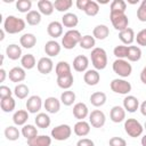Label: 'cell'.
<instances>
[{
	"label": "cell",
	"mask_w": 146,
	"mask_h": 146,
	"mask_svg": "<svg viewBox=\"0 0 146 146\" xmlns=\"http://www.w3.org/2000/svg\"><path fill=\"white\" fill-rule=\"evenodd\" d=\"M72 135V128L68 124H59L51 130V137L55 140L64 141L67 140Z\"/></svg>",
	"instance_id": "cell-7"
},
{
	"label": "cell",
	"mask_w": 146,
	"mask_h": 146,
	"mask_svg": "<svg viewBox=\"0 0 146 146\" xmlns=\"http://www.w3.org/2000/svg\"><path fill=\"white\" fill-rule=\"evenodd\" d=\"M140 81L144 84H146V66H144V68L140 72Z\"/></svg>",
	"instance_id": "cell-54"
},
{
	"label": "cell",
	"mask_w": 146,
	"mask_h": 146,
	"mask_svg": "<svg viewBox=\"0 0 146 146\" xmlns=\"http://www.w3.org/2000/svg\"><path fill=\"white\" fill-rule=\"evenodd\" d=\"M110 14H125L127 2L123 0H113L111 2Z\"/></svg>",
	"instance_id": "cell-32"
},
{
	"label": "cell",
	"mask_w": 146,
	"mask_h": 146,
	"mask_svg": "<svg viewBox=\"0 0 146 146\" xmlns=\"http://www.w3.org/2000/svg\"><path fill=\"white\" fill-rule=\"evenodd\" d=\"M72 5V0H56L54 2V8L59 13H65L68 9H71Z\"/></svg>",
	"instance_id": "cell-44"
},
{
	"label": "cell",
	"mask_w": 146,
	"mask_h": 146,
	"mask_svg": "<svg viewBox=\"0 0 146 146\" xmlns=\"http://www.w3.org/2000/svg\"><path fill=\"white\" fill-rule=\"evenodd\" d=\"M144 129L146 130V122H145V124H144Z\"/></svg>",
	"instance_id": "cell-60"
},
{
	"label": "cell",
	"mask_w": 146,
	"mask_h": 146,
	"mask_svg": "<svg viewBox=\"0 0 146 146\" xmlns=\"http://www.w3.org/2000/svg\"><path fill=\"white\" fill-rule=\"evenodd\" d=\"M88 66H89V59L87 56L84 55H79L73 59V68L76 72H86L88 71Z\"/></svg>",
	"instance_id": "cell-16"
},
{
	"label": "cell",
	"mask_w": 146,
	"mask_h": 146,
	"mask_svg": "<svg viewBox=\"0 0 146 146\" xmlns=\"http://www.w3.org/2000/svg\"><path fill=\"white\" fill-rule=\"evenodd\" d=\"M19 43L26 49H31L36 43V36L33 33H25L19 38Z\"/></svg>",
	"instance_id": "cell-30"
},
{
	"label": "cell",
	"mask_w": 146,
	"mask_h": 146,
	"mask_svg": "<svg viewBox=\"0 0 146 146\" xmlns=\"http://www.w3.org/2000/svg\"><path fill=\"white\" fill-rule=\"evenodd\" d=\"M22 135H23V137L26 138V140L32 139L38 136V129L33 124H25L22 128Z\"/></svg>",
	"instance_id": "cell-40"
},
{
	"label": "cell",
	"mask_w": 146,
	"mask_h": 146,
	"mask_svg": "<svg viewBox=\"0 0 146 146\" xmlns=\"http://www.w3.org/2000/svg\"><path fill=\"white\" fill-rule=\"evenodd\" d=\"M110 18L113 27L119 32L125 30L129 25V19L125 14H110Z\"/></svg>",
	"instance_id": "cell-8"
},
{
	"label": "cell",
	"mask_w": 146,
	"mask_h": 146,
	"mask_svg": "<svg viewBox=\"0 0 146 146\" xmlns=\"http://www.w3.org/2000/svg\"><path fill=\"white\" fill-rule=\"evenodd\" d=\"M95 44H96V39L89 34L87 35H83L79 46L82 48V49H86V50H89V49H94L95 48Z\"/></svg>",
	"instance_id": "cell-41"
},
{
	"label": "cell",
	"mask_w": 146,
	"mask_h": 146,
	"mask_svg": "<svg viewBox=\"0 0 146 146\" xmlns=\"http://www.w3.org/2000/svg\"><path fill=\"white\" fill-rule=\"evenodd\" d=\"M47 33L49 34V36L57 39L59 36L63 35V24L62 22L58 21H52L48 24L47 26Z\"/></svg>",
	"instance_id": "cell-13"
},
{
	"label": "cell",
	"mask_w": 146,
	"mask_h": 146,
	"mask_svg": "<svg viewBox=\"0 0 146 146\" xmlns=\"http://www.w3.org/2000/svg\"><path fill=\"white\" fill-rule=\"evenodd\" d=\"M76 146H95V143L89 138H81L78 140Z\"/></svg>",
	"instance_id": "cell-52"
},
{
	"label": "cell",
	"mask_w": 146,
	"mask_h": 146,
	"mask_svg": "<svg viewBox=\"0 0 146 146\" xmlns=\"http://www.w3.org/2000/svg\"><path fill=\"white\" fill-rule=\"evenodd\" d=\"M110 117H111L112 122L120 123L125 119V110L122 106H119V105L113 106L111 108V112H110Z\"/></svg>",
	"instance_id": "cell-19"
},
{
	"label": "cell",
	"mask_w": 146,
	"mask_h": 146,
	"mask_svg": "<svg viewBox=\"0 0 146 146\" xmlns=\"http://www.w3.org/2000/svg\"><path fill=\"white\" fill-rule=\"evenodd\" d=\"M90 103L91 105H94L95 107H100L103 106L106 100H107V97H106V94L103 92V91H96V92H92L90 95Z\"/></svg>",
	"instance_id": "cell-28"
},
{
	"label": "cell",
	"mask_w": 146,
	"mask_h": 146,
	"mask_svg": "<svg viewBox=\"0 0 146 146\" xmlns=\"http://www.w3.org/2000/svg\"><path fill=\"white\" fill-rule=\"evenodd\" d=\"M139 110H140V113H141L144 116H146V100H144V102L140 104Z\"/></svg>",
	"instance_id": "cell-55"
},
{
	"label": "cell",
	"mask_w": 146,
	"mask_h": 146,
	"mask_svg": "<svg viewBox=\"0 0 146 146\" xmlns=\"http://www.w3.org/2000/svg\"><path fill=\"white\" fill-rule=\"evenodd\" d=\"M123 108L125 110V112L135 113L139 108V100H138V98L132 96V95L125 96L124 99H123Z\"/></svg>",
	"instance_id": "cell-14"
},
{
	"label": "cell",
	"mask_w": 146,
	"mask_h": 146,
	"mask_svg": "<svg viewBox=\"0 0 146 146\" xmlns=\"http://www.w3.org/2000/svg\"><path fill=\"white\" fill-rule=\"evenodd\" d=\"M75 98H76L75 92L68 89V90H65V91L62 92V95H60V103L64 104L65 106H71V105L74 104Z\"/></svg>",
	"instance_id": "cell-37"
},
{
	"label": "cell",
	"mask_w": 146,
	"mask_h": 146,
	"mask_svg": "<svg viewBox=\"0 0 146 146\" xmlns=\"http://www.w3.org/2000/svg\"><path fill=\"white\" fill-rule=\"evenodd\" d=\"M83 11L88 16H91V17L92 16H96L99 13V5H98V2L92 1V0H89L88 1V5H87V7H86V9Z\"/></svg>",
	"instance_id": "cell-45"
},
{
	"label": "cell",
	"mask_w": 146,
	"mask_h": 146,
	"mask_svg": "<svg viewBox=\"0 0 146 146\" xmlns=\"http://www.w3.org/2000/svg\"><path fill=\"white\" fill-rule=\"evenodd\" d=\"M25 22H26L29 25H31V26L39 25L40 22H41V14H40L38 10H31L30 13L26 14Z\"/></svg>",
	"instance_id": "cell-38"
},
{
	"label": "cell",
	"mask_w": 146,
	"mask_h": 146,
	"mask_svg": "<svg viewBox=\"0 0 146 146\" xmlns=\"http://www.w3.org/2000/svg\"><path fill=\"white\" fill-rule=\"evenodd\" d=\"M73 82H74V78H73V74H70V75H66V76H60V78H57V86L64 90H68L72 86H73Z\"/></svg>",
	"instance_id": "cell-39"
},
{
	"label": "cell",
	"mask_w": 146,
	"mask_h": 146,
	"mask_svg": "<svg viewBox=\"0 0 146 146\" xmlns=\"http://www.w3.org/2000/svg\"><path fill=\"white\" fill-rule=\"evenodd\" d=\"M0 107L5 113H10L15 110L16 107V102L15 99L11 97H6V98H1L0 99Z\"/></svg>",
	"instance_id": "cell-33"
},
{
	"label": "cell",
	"mask_w": 146,
	"mask_h": 146,
	"mask_svg": "<svg viewBox=\"0 0 146 146\" xmlns=\"http://www.w3.org/2000/svg\"><path fill=\"white\" fill-rule=\"evenodd\" d=\"M73 115L75 119H78L79 121H82L84 120L88 115H89V110H88V106L80 102V103H76L74 106H73Z\"/></svg>",
	"instance_id": "cell-17"
},
{
	"label": "cell",
	"mask_w": 146,
	"mask_h": 146,
	"mask_svg": "<svg viewBox=\"0 0 146 146\" xmlns=\"http://www.w3.org/2000/svg\"><path fill=\"white\" fill-rule=\"evenodd\" d=\"M113 54L116 57V59H124L127 58V54H128V46H116L113 49Z\"/></svg>",
	"instance_id": "cell-47"
},
{
	"label": "cell",
	"mask_w": 146,
	"mask_h": 146,
	"mask_svg": "<svg viewBox=\"0 0 146 146\" xmlns=\"http://www.w3.org/2000/svg\"><path fill=\"white\" fill-rule=\"evenodd\" d=\"M26 26V22L23 18L16 17L14 15H9L3 21V30L9 34H16L22 32Z\"/></svg>",
	"instance_id": "cell-1"
},
{
	"label": "cell",
	"mask_w": 146,
	"mask_h": 146,
	"mask_svg": "<svg viewBox=\"0 0 146 146\" xmlns=\"http://www.w3.org/2000/svg\"><path fill=\"white\" fill-rule=\"evenodd\" d=\"M81 39H82V35L78 30H74V29L73 30H68L66 33H64V35L62 38V46L65 49L71 50L76 44L80 43Z\"/></svg>",
	"instance_id": "cell-3"
},
{
	"label": "cell",
	"mask_w": 146,
	"mask_h": 146,
	"mask_svg": "<svg viewBox=\"0 0 146 146\" xmlns=\"http://www.w3.org/2000/svg\"><path fill=\"white\" fill-rule=\"evenodd\" d=\"M13 92H14V91H11L9 87H7V86H1V87H0V99H1V98H6V97H11Z\"/></svg>",
	"instance_id": "cell-51"
},
{
	"label": "cell",
	"mask_w": 146,
	"mask_h": 146,
	"mask_svg": "<svg viewBox=\"0 0 146 146\" xmlns=\"http://www.w3.org/2000/svg\"><path fill=\"white\" fill-rule=\"evenodd\" d=\"M140 143H141V146H146V135H144V136L141 137Z\"/></svg>",
	"instance_id": "cell-57"
},
{
	"label": "cell",
	"mask_w": 146,
	"mask_h": 146,
	"mask_svg": "<svg viewBox=\"0 0 146 146\" xmlns=\"http://www.w3.org/2000/svg\"><path fill=\"white\" fill-rule=\"evenodd\" d=\"M88 1L89 0H76V7H78V9H80V10L83 11L86 9L87 5H88Z\"/></svg>",
	"instance_id": "cell-53"
},
{
	"label": "cell",
	"mask_w": 146,
	"mask_h": 146,
	"mask_svg": "<svg viewBox=\"0 0 146 146\" xmlns=\"http://www.w3.org/2000/svg\"><path fill=\"white\" fill-rule=\"evenodd\" d=\"M55 73L57 75V78H60V76H66V75H70L72 74L71 72V66L65 60H60L56 64L55 66Z\"/></svg>",
	"instance_id": "cell-27"
},
{
	"label": "cell",
	"mask_w": 146,
	"mask_h": 146,
	"mask_svg": "<svg viewBox=\"0 0 146 146\" xmlns=\"http://www.w3.org/2000/svg\"><path fill=\"white\" fill-rule=\"evenodd\" d=\"M19 136H21V132L15 125H8L5 129V137L10 141L17 140L19 138Z\"/></svg>",
	"instance_id": "cell-43"
},
{
	"label": "cell",
	"mask_w": 146,
	"mask_h": 146,
	"mask_svg": "<svg viewBox=\"0 0 146 146\" xmlns=\"http://www.w3.org/2000/svg\"><path fill=\"white\" fill-rule=\"evenodd\" d=\"M108 35H110V29H108L105 24H99V25H97V26L94 27L92 36H94L95 39L105 40Z\"/></svg>",
	"instance_id": "cell-29"
},
{
	"label": "cell",
	"mask_w": 146,
	"mask_h": 146,
	"mask_svg": "<svg viewBox=\"0 0 146 146\" xmlns=\"http://www.w3.org/2000/svg\"><path fill=\"white\" fill-rule=\"evenodd\" d=\"M128 2H129V3H131V5H135V3H138L139 1H138V0H135V1H131V0H128Z\"/></svg>",
	"instance_id": "cell-59"
},
{
	"label": "cell",
	"mask_w": 146,
	"mask_h": 146,
	"mask_svg": "<svg viewBox=\"0 0 146 146\" xmlns=\"http://www.w3.org/2000/svg\"><path fill=\"white\" fill-rule=\"evenodd\" d=\"M6 55L11 60H17V59L22 58L23 56H22V48H21V46L15 44V43L8 44L6 47Z\"/></svg>",
	"instance_id": "cell-24"
},
{
	"label": "cell",
	"mask_w": 146,
	"mask_h": 146,
	"mask_svg": "<svg viewBox=\"0 0 146 146\" xmlns=\"http://www.w3.org/2000/svg\"><path fill=\"white\" fill-rule=\"evenodd\" d=\"M36 68L41 74H49L54 68V62L50 57H41L38 60Z\"/></svg>",
	"instance_id": "cell-11"
},
{
	"label": "cell",
	"mask_w": 146,
	"mask_h": 146,
	"mask_svg": "<svg viewBox=\"0 0 146 146\" xmlns=\"http://www.w3.org/2000/svg\"><path fill=\"white\" fill-rule=\"evenodd\" d=\"M14 94L18 99H25L27 97V95L30 94V89L26 84L18 83V84H16V87L14 89Z\"/></svg>",
	"instance_id": "cell-42"
},
{
	"label": "cell",
	"mask_w": 146,
	"mask_h": 146,
	"mask_svg": "<svg viewBox=\"0 0 146 146\" xmlns=\"http://www.w3.org/2000/svg\"><path fill=\"white\" fill-rule=\"evenodd\" d=\"M16 8L21 13H30L32 9V1L31 0H18L16 2Z\"/></svg>",
	"instance_id": "cell-46"
},
{
	"label": "cell",
	"mask_w": 146,
	"mask_h": 146,
	"mask_svg": "<svg viewBox=\"0 0 146 146\" xmlns=\"http://www.w3.org/2000/svg\"><path fill=\"white\" fill-rule=\"evenodd\" d=\"M73 131L79 137H86L90 132V123L84 120L78 121L73 127Z\"/></svg>",
	"instance_id": "cell-20"
},
{
	"label": "cell",
	"mask_w": 146,
	"mask_h": 146,
	"mask_svg": "<svg viewBox=\"0 0 146 146\" xmlns=\"http://www.w3.org/2000/svg\"><path fill=\"white\" fill-rule=\"evenodd\" d=\"M34 121H35L36 127L38 128H41V129L48 128L50 125V123H51V120H50L49 115L46 114V113H38L36 116H35V119H34Z\"/></svg>",
	"instance_id": "cell-35"
},
{
	"label": "cell",
	"mask_w": 146,
	"mask_h": 146,
	"mask_svg": "<svg viewBox=\"0 0 146 146\" xmlns=\"http://www.w3.org/2000/svg\"><path fill=\"white\" fill-rule=\"evenodd\" d=\"M135 40L137 41V43H138L139 46L146 47V29L140 30V31L137 33L136 39H135Z\"/></svg>",
	"instance_id": "cell-49"
},
{
	"label": "cell",
	"mask_w": 146,
	"mask_h": 146,
	"mask_svg": "<svg viewBox=\"0 0 146 146\" xmlns=\"http://www.w3.org/2000/svg\"><path fill=\"white\" fill-rule=\"evenodd\" d=\"M60 44L56 40H49L44 44V52L48 55V57H56L60 52Z\"/></svg>",
	"instance_id": "cell-18"
},
{
	"label": "cell",
	"mask_w": 146,
	"mask_h": 146,
	"mask_svg": "<svg viewBox=\"0 0 146 146\" xmlns=\"http://www.w3.org/2000/svg\"><path fill=\"white\" fill-rule=\"evenodd\" d=\"M62 24L63 26L73 30V27H75L79 24V17L74 13H65L62 17Z\"/></svg>",
	"instance_id": "cell-22"
},
{
	"label": "cell",
	"mask_w": 146,
	"mask_h": 146,
	"mask_svg": "<svg viewBox=\"0 0 146 146\" xmlns=\"http://www.w3.org/2000/svg\"><path fill=\"white\" fill-rule=\"evenodd\" d=\"M29 120V112L26 110H18L13 115V122L16 125H25Z\"/></svg>",
	"instance_id": "cell-31"
},
{
	"label": "cell",
	"mask_w": 146,
	"mask_h": 146,
	"mask_svg": "<svg viewBox=\"0 0 146 146\" xmlns=\"http://www.w3.org/2000/svg\"><path fill=\"white\" fill-rule=\"evenodd\" d=\"M106 116L103 111L100 110H94L89 114V123L94 128H102L105 124Z\"/></svg>",
	"instance_id": "cell-9"
},
{
	"label": "cell",
	"mask_w": 146,
	"mask_h": 146,
	"mask_svg": "<svg viewBox=\"0 0 146 146\" xmlns=\"http://www.w3.org/2000/svg\"><path fill=\"white\" fill-rule=\"evenodd\" d=\"M108 144L110 146H127V141L121 137H112Z\"/></svg>",
	"instance_id": "cell-50"
},
{
	"label": "cell",
	"mask_w": 146,
	"mask_h": 146,
	"mask_svg": "<svg viewBox=\"0 0 146 146\" xmlns=\"http://www.w3.org/2000/svg\"><path fill=\"white\" fill-rule=\"evenodd\" d=\"M100 80V74L97 70H88L83 74V81L88 86H96Z\"/></svg>",
	"instance_id": "cell-23"
},
{
	"label": "cell",
	"mask_w": 146,
	"mask_h": 146,
	"mask_svg": "<svg viewBox=\"0 0 146 146\" xmlns=\"http://www.w3.org/2000/svg\"><path fill=\"white\" fill-rule=\"evenodd\" d=\"M51 137L47 135H38L36 137L27 140V146H50Z\"/></svg>",
	"instance_id": "cell-21"
},
{
	"label": "cell",
	"mask_w": 146,
	"mask_h": 146,
	"mask_svg": "<svg viewBox=\"0 0 146 146\" xmlns=\"http://www.w3.org/2000/svg\"><path fill=\"white\" fill-rule=\"evenodd\" d=\"M124 131L128 133V136H130L132 138H137L143 135L144 127L141 125V123L139 121H137L133 117H130L124 121Z\"/></svg>",
	"instance_id": "cell-4"
},
{
	"label": "cell",
	"mask_w": 146,
	"mask_h": 146,
	"mask_svg": "<svg viewBox=\"0 0 146 146\" xmlns=\"http://www.w3.org/2000/svg\"><path fill=\"white\" fill-rule=\"evenodd\" d=\"M6 76H7V72L5 68H0V82H3L6 80Z\"/></svg>",
	"instance_id": "cell-56"
},
{
	"label": "cell",
	"mask_w": 146,
	"mask_h": 146,
	"mask_svg": "<svg viewBox=\"0 0 146 146\" xmlns=\"http://www.w3.org/2000/svg\"><path fill=\"white\" fill-rule=\"evenodd\" d=\"M112 68L114 73L121 78H128L132 73V66L125 59H115L112 64Z\"/></svg>",
	"instance_id": "cell-5"
},
{
	"label": "cell",
	"mask_w": 146,
	"mask_h": 146,
	"mask_svg": "<svg viewBox=\"0 0 146 146\" xmlns=\"http://www.w3.org/2000/svg\"><path fill=\"white\" fill-rule=\"evenodd\" d=\"M119 39L122 41L123 44H131L136 39L135 31L131 27H127L125 30L120 31L119 32Z\"/></svg>",
	"instance_id": "cell-26"
},
{
	"label": "cell",
	"mask_w": 146,
	"mask_h": 146,
	"mask_svg": "<svg viewBox=\"0 0 146 146\" xmlns=\"http://www.w3.org/2000/svg\"><path fill=\"white\" fill-rule=\"evenodd\" d=\"M3 38H5V30H3V29H1V31H0V40L2 41V40H3Z\"/></svg>",
	"instance_id": "cell-58"
},
{
	"label": "cell",
	"mask_w": 146,
	"mask_h": 146,
	"mask_svg": "<svg viewBox=\"0 0 146 146\" xmlns=\"http://www.w3.org/2000/svg\"><path fill=\"white\" fill-rule=\"evenodd\" d=\"M41 107H42V99L40 98V96L33 95V96L27 98V100H26V111L29 113L35 114L41 110Z\"/></svg>",
	"instance_id": "cell-10"
},
{
	"label": "cell",
	"mask_w": 146,
	"mask_h": 146,
	"mask_svg": "<svg viewBox=\"0 0 146 146\" xmlns=\"http://www.w3.org/2000/svg\"><path fill=\"white\" fill-rule=\"evenodd\" d=\"M36 5H38L39 13L42 15H46V16H50L55 10L54 2H51L49 0H39Z\"/></svg>",
	"instance_id": "cell-25"
},
{
	"label": "cell",
	"mask_w": 146,
	"mask_h": 146,
	"mask_svg": "<svg viewBox=\"0 0 146 146\" xmlns=\"http://www.w3.org/2000/svg\"><path fill=\"white\" fill-rule=\"evenodd\" d=\"M43 106H44V110L50 113V114H56L58 113V111L60 110V100L57 99L56 97H48L46 98L44 103H43Z\"/></svg>",
	"instance_id": "cell-15"
},
{
	"label": "cell",
	"mask_w": 146,
	"mask_h": 146,
	"mask_svg": "<svg viewBox=\"0 0 146 146\" xmlns=\"http://www.w3.org/2000/svg\"><path fill=\"white\" fill-rule=\"evenodd\" d=\"M8 78L11 82H23L26 78V72L23 67H19V66H15L13 67L11 70H9V73H8Z\"/></svg>",
	"instance_id": "cell-12"
},
{
	"label": "cell",
	"mask_w": 146,
	"mask_h": 146,
	"mask_svg": "<svg viewBox=\"0 0 146 146\" xmlns=\"http://www.w3.org/2000/svg\"><path fill=\"white\" fill-rule=\"evenodd\" d=\"M21 64L24 70H32L38 63L35 60V57L32 54H26V55H23V57L21 58Z\"/></svg>",
	"instance_id": "cell-36"
},
{
	"label": "cell",
	"mask_w": 146,
	"mask_h": 146,
	"mask_svg": "<svg viewBox=\"0 0 146 146\" xmlns=\"http://www.w3.org/2000/svg\"><path fill=\"white\" fill-rule=\"evenodd\" d=\"M110 87L113 92L119 95H128L132 89L131 83L124 79H113Z\"/></svg>",
	"instance_id": "cell-6"
},
{
	"label": "cell",
	"mask_w": 146,
	"mask_h": 146,
	"mask_svg": "<svg viewBox=\"0 0 146 146\" xmlns=\"http://www.w3.org/2000/svg\"><path fill=\"white\" fill-rule=\"evenodd\" d=\"M141 58V49L137 46H128L127 59L129 62H138Z\"/></svg>",
	"instance_id": "cell-34"
},
{
	"label": "cell",
	"mask_w": 146,
	"mask_h": 146,
	"mask_svg": "<svg viewBox=\"0 0 146 146\" xmlns=\"http://www.w3.org/2000/svg\"><path fill=\"white\" fill-rule=\"evenodd\" d=\"M90 57H91V63H92V66L95 67V70L102 71L107 66V54H106L105 49L95 47L91 50Z\"/></svg>",
	"instance_id": "cell-2"
},
{
	"label": "cell",
	"mask_w": 146,
	"mask_h": 146,
	"mask_svg": "<svg viewBox=\"0 0 146 146\" xmlns=\"http://www.w3.org/2000/svg\"><path fill=\"white\" fill-rule=\"evenodd\" d=\"M137 18L140 22H146V0H143L137 9Z\"/></svg>",
	"instance_id": "cell-48"
}]
</instances>
